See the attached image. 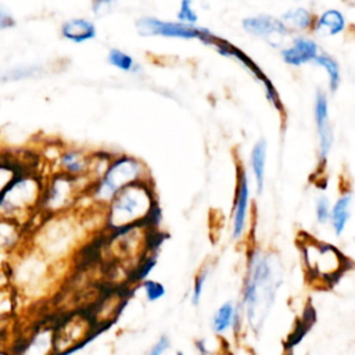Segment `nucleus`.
<instances>
[{
    "mask_svg": "<svg viewBox=\"0 0 355 355\" xmlns=\"http://www.w3.org/2000/svg\"><path fill=\"white\" fill-rule=\"evenodd\" d=\"M276 261L277 259L275 257L261 254L258 251L251 255L244 291L247 313L251 322L257 318L259 308L262 306V309H265L273 298V293L276 290Z\"/></svg>",
    "mask_w": 355,
    "mask_h": 355,
    "instance_id": "obj_1",
    "label": "nucleus"
},
{
    "mask_svg": "<svg viewBox=\"0 0 355 355\" xmlns=\"http://www.w3.org/2000/svg\"><path fill=\"white\" fill-rule=\"evenodd\" d=\"M143 166L130 157H122L111 164L96 189V197L101 201L112 200L123 187L135 183L141 175Z\"/></svg>",
    "mask_w": 355,
    "mask_h": 355,
    "instance_id": "obj_3",
    "label": "nucleus"
},
{
    "mask_svg": "<svg viewBox=\"0 0 355 355\" xmlns=\"http://www.w3.org/2000/svg\"><path fill=\"white\" fill-rule=\"evenodd\" d=\"M280 21L287 29L291 28L297 31H304L312 25V15L309 14V11L300 7V8H293L284 12Z\"/></svg>",
    "mask_w": 355,
    "mask_h": 355,
    "instance_id": "obj_14",
    "label": "nucleus"
},
{
    "mask_svg": "<svg viewBox=\"0 0 355 355\" xmlns=\"http://www.w3.org/2000/svg\"><path fill=\"white\" fill-rule=\"evenodd\" d=\"M280 54L286 64L300 67L305 62L313 61L318 57V44L312 39L297 36L291 46L283 49Z\"/></svg>",
    "mask_w": 355,
    "mask_h": 355,
    "instance_id": "obj_8",
    "label": "nucleus"
},
{
    "mask_svg": "<svg viewBox=\"0 0 355 355\" xmlns=\"http://www.w3.org/2000/svg\"><path fill=\"white\" fill-rule=\"evenodd\" d=\"M10 25H12V19L10 18V15L6 11L0 10V28H6Z\"/></svg>",
    "mask_w": 355,
    "mask_h": 355,
    "instance_id": "obj_24",
    "label": "nucleus"
},
{
    "mask_svg": "<svg viewBox=\"0 0 355 355\" xmlns=\"http://www.w3.org/2000/svg\"><path fill=\"white\" fill-rule=\"evenodd\" d=\"M318 65L323 67L329 75V86L331 92H336L340 85V68L338 64L329 57L327 54H318V57L313 60Z\"/></svg>",
    "mask_w": 355,
    "mask_h": 355,
    "instance_id": "obj_15",
    "label": "nucleus"
},
{
    "mask_svg": "<svg viewBox=\"0 0 355 355\" xmlns=\"http://www.w3.org/2000/svg\"><path fill=\"white\" fill-rule=\"evenodd\" d=\"M207 275L208 272L204 270L202 273H200L196 279V283H194V288H193V304L197 305L200 302V297H201V293H202V286H204V282L207 280Z\"/></svg>",
    "mask_w": 355,
    "mask_h": 355,
    "instance_id": "obj_22",
    "label": "nucleus"
},
{
    "mask_svg": "<svg viewBox=\"0 0 355 355\" xmlns=\"http://www.w3.org/2000/svg\"><path fill=\"white\" fill-rule=\"evenodd\" d=\"M62 166L71 173H80L85 169V162L82 157L76 153H67L61 157Z\"/></svg>",
    "mask_w": 355,
    "mask_h": 355,
    "instance_id": "obj_18",
    "label": "nucleus"
},
{
    "mask_svg": "<svg viewBox=\"0 0 355 355\" xmlns=\"http://www.w3.org/2000/svg\"><path fill=\"white\" fill-rule=\"evenodd\" d=\"M233 319H234V306L232 302H225L222 306H219V309L214 316V320H212L214 330L216 333H223L232 324Z\"/></svg>",
    "mask_w": 355,
    "mask_h": 355,
    "instance_id": "obj_16",
    "label": "nucleus"
},
{
    "mask_svg": "<svg viewBox=\"0 0 355 355\" xmlns=\"http://www.w3.org/2000/svg\"><path fill=\"white\" fill-rule=\"evenodd\" d=\"M61 33L71 42L82 43L96 37V26L85 18H73L62 25Z\"/></svg>",
    "mask_w": 355,
    "mask_h": 355,
    "instance_id": "obj_10",
    "label": "nucleus"
},
{
    "mask_svg": "<svg viewBox=\"0 0 355 355\" xmlns=\"http://www.w3.org/2000/svg\"><path fill=\"white\" fill-rule=\"evenodd\" d=\"M178 355H183V354H182V352H179V354H178Z\"/></svg>",
    "mask_w": 355,
    "mask_h": 355,
    "instance_id": "obj_26",
    "label": "nucleus"
},
{
    "mask_svg": "<svg viewBox=\"0 0 355 355\" xmlns=\"http://www.w3.org/2000/svg\"><path fill=\"white\" fill-rule=\"evenodd\" d=\"M248 198H250V189H248V178L247 173L243 172L240 178V184H239V191H237V200H236V208L233 214V239H240L244 226H245V219H247V212H248Z\"/></svg>",
    "mask_w": 355,
    "mask_h": 355,
    "instance_id": "obj_9",
    "label": "nucleus"
},
{
    "mask_svg": "<svg viewBox=\"0 0 355 355\" xmlns=\"http://www.w3.org/2000/svg\"><path fill=\"white\" fill-rule=\"evenodd\" d=\"M315 119H316L318 137H319V155L322 159H326L333 144V133H331V125L329 122L327 98L323 92H318L316 94Z\"/></svg>",
    "mask_w": 355,
    "mask_h": 355,
    "instance_id": "obj_7",
    "label": "nucleus"
},
{
    "mask_svg": "<svg viewBox=\"0 0 355 355\" xmlns=\"http://www.w3.org/2000/svg\"><path fill=\"white\" fill-rule=\"evenodd\" d=\"M144 287V291H146V295L150 301H155V300H159L161 297H164L165 294V288L161 283L158 282H153V280H147L144 282L143 284Z\"/></svg>",
    "mask_w": 355,
    "mask_h": 355,
    "instance_id": "obj_20",
    "label": "nucleus"
},
{
    "mask_svg": "<svg viewBox=\"0 0 355 355\" xmlns=\"http://www.w3.org/2000/svg\"><path fill=\"white\" fill-rule=\"evenodd\" d=\"M345 28V18L338 10L324 11L315 24V31L323 36H334Z\"/></svg>",
    "mask_w": 355,
    "mask_h": 355,
    "instance_id": "obj_11",
    "label": "nucleus"
},
{
    "mask_svg": "<svg viewBox=\"0 0 355 355\" xmlns=\"http://www.w3.org/2000/svg\"><path fill=\"white\" fill-rule=\"evenodd\" d=\"M330 216V204L326 196H322L318 198L316 202V218L319 223H326Z\"/></svg>",
    "mask_w": 355,
    "mask_h": 355,
    "instance_id": "obj_21",
    "label": "nucleus"
},
{
    "mask_svg": "<svg viewBox=\"0 0 355 355\" xmlns=\"http://www.w3.org/2000/svg\"><path fill=\"white\" fill-rule=\"evenodd\" d=\"M0 355H7V354H6V352H1V351H0Z\"/></svg>",
    "mask_w": 355,
    "mask_h": 355,
    "instance_id": "obj_25",
    "label": "nucleus"
},
{
    "mask_svg": "<svg viewBox=\"0 0 355 355\" xmlns=\"http://www.w3.org/2000/svg\"><path fill=\"white\" fill-rule=\"evenodd\" d=\"M243 28L258 37L265 39L272 46H279L282 39L288 33V29L280 19L270 15H255L243 19Z\"/></svg>",
    "mask_w": 355,
    "mask_h": 355,
    "instance_id": "obj_5",
    "label": "nucleus"
},
{
    "mask_svg": "<svg viewBox=\"0 0 355 355\" xmlns=\"http://www.w3.org/2000/svg\"><path fill=\"white\" fill-rule=\"evenodd\" d=\"M137 32L141 36H164L179 39H200L207 44H214L215 37L208 29L186 25L182 22L161 21L154 17H141L136 22Z\"/></svg>",
    "mask_w": 355,
    "mask_h": 355,
    "instance_id": "obj_4",
    "label": "nucleus"
},
{
    "mask_svg": "<svg viewBox=\"0 0 355 355\" xmlns=\"http://www.w3.org/2000/svg\"><path fill=\"white\" fill-rule=\"evenodd\" d=\"M341 254L327 244H320L318 247L308 245L305 251V258H315L313 262H309V268L316 270L322 276L334 275L341 266Z\"/></svg>",
    "mask_w": 355,
    "mask_h": 355,
    "instance_id": "obj_6",
    "label": "nucleus"
},
{
    "mask_svg": "<svg viewBox=\"0 0 355 355\" xmlns=\"http://www.w3.org/2000/svg\"><path fill=\"white\" fill-rule=\"evenodd\" d=\"M191 6H193V3L189 1V0L182 1L180 7H179V11H178V19L182 24L196 26L197 21H198V17H197V14H196V11L193 10Z\"/></svg>",
    "mask_w": 355,
    "mask_h": 355,
    "instance_id": "obj_19",
    "label": "nucleus"
},
{
    "mask_svg": "<svg viewBox=\"0 0 355 355\" xmlns=\"http://www.w3.org/2000/svg\"><path fill=\"white\" fill-rule=\"evenodd\" d=\"M265 158H266V143L263 139L257 141L251 151V169L255 176L257 190L258 193L263 189V180H265Z\"/></svg>",
    "mask_w": 355,
    "mask_h": 355,
    "instance_id": "obj_13",
    "label": "nucleus"
},
{
    "mask_svg": "<svg viewBox=\"0 0 355 355\" xmlns=\"http://www.w3.org/2000/svg\"><path fill=\"white\" fill-rule=\"evenodd\" d=\"M351 202H352V194L348 193L345 196H341L336 201L333 209L330 211V216L329 218L331 220V226H333V229H334L337 236H340L344 232L345 225H347V222L349 219Z\"/></svg>",
    "mask_w": 355,
    "mask_h": 355,
    "instance_id": "obj_12",
    "label": "nucleus"
},
{
    "mask_svg": "<svg viewBox=\"0 0 355 355\" xmlns=\"http://www.w3.org/2000/svg\"><path fill=\"white\" fill-rule=\"evenodd\" d=\"M153 197L146 186L132 183L123 187L110 207V225L114 227L129 226L151 212Z\"/></svg>",
    "mask_w": 355,
    "mask_h": 355,
    "instance_id": "obj_2",
    "label": "nucleus"
},
{
    "mask_svg": "<svg viewBox=\"0 0 355 355\" xmlns=\"http://www.w3.org/2000/svg\"><path fill=\"white\" fill-rule=\"evenodd\" d=\"M108 62L118 69H122L125 72H136L139 71V65L135 62V60L126 54L125 51H121L118 49H111L108 53Z\"/></svg>",
    "mask_w": 355,
    "mask_h": 355,
    "instance_id": "obj_17",
    "label": "nucleus"
},
{
    "mask_svg": "<svg viewBox=\"0 0 355 355\" xmlns=\"http://www.w3.org/2000/svg\"><path fill=\"white\" fill-rule=\"evenodd\" d=\"M168 347H169V340H168L165 336H162V337L155 343V345L150 349V352H148L147 355H162Z\"/></svg>",
    "mask_w": 355,
    "mask_h": 355,
    "instance_id": "obj_23",
    "label": "nucleus"
}]
</instances>
